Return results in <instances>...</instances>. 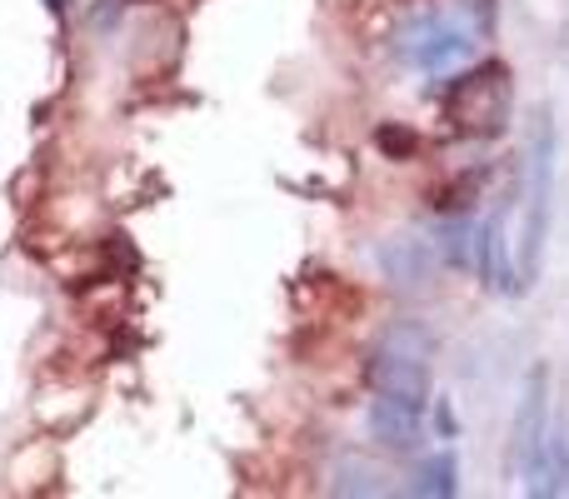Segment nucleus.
<instances>
[{
  "label": "nucleus",
  "mask_w": 569,
  "mask_h": 499,
  "mask_svg": "<svg viewBox=\"0 0 569 499\" xmlns=\"http://www.w3.org/2000/svg\"><path fill=\"white\" fill-rule=\"evenodd\" d=\"M430 365H435V335L420 320H395L385 325L380 345L370 360V380L380 395H400V400L430 405Z\"/></svg>",
  "instance_id": "f257e3e1"
},
{
  "label": "nucleus",
  "mask_w": 569,
  "mask_h": 499,
  "mask_svg": "<svg viewBox=\"0 0 569 499\" xmlns=\"http://www.w3.org/2000/svg\"><path fill=\"white\" fill-rule=\"evenodd\" d=\"M550 196H555V120L540 116L530 140V166H525V206H520V246H515V265H520V285L540 275L545 236H550Z\"/></svg>",
  "instance_id": "f03ea898"
},
{
  "label": "nucleus",
  "mask_w": 569,
  "mask_h": 499,
  "mask_svg": "<svg viewBox=\"0 0 569 499\" xmlns=\"http://www.w3.org/2000/svg\"><path fill=\"white\" fill-rule=\"evenodd\" d=\"M505 116H510V70L505 66H480L455 86L450 96V120L460 136H500Z\"/></svg>",
  "instance_id": "7ed1b4c3"
},
{
  "label": "nucleus",
  "mask_w": 569,
  "mask_h": 499,
  "mask_svg": "<svg viewBox=\"0 0 569 499\" xmlns=\"http://www.w3.org/2000/svg\"><path fill=\"white\" fill-rule=\"evenodd\" d=\"M400 56L410 60L415 70L445 76V70L465 66V60L475 56V30L455 16H420L400 30Z\"/></svg>",
  "instance_id": "20e7f679"
},
{
  "label": "nucleus",
  "mask_w": 569,
  "mask_h": 499,
  "mask_svg": "<svg viewBox=\"0 0 569 499\" xmlns=\"http://www.w3.org/2000/svg\"><path fill=\"white\" fill-rule=\"evenodd\" d=\"M545 440H550V375H545V365H535L520 395V415H515V470H520L525 490L540 475Z\"/></svg>",
  "instance_id": "39448f33"
},
{
  "label": "nucleus",
  "mask_w": 569,
  "mask_h": 499,
  "mask_svg": "<svg viewBox=\"0 0 569 499\" xmlns=\"http://www.w3.org/2000/svg\"><path fill=\"white\" fill-rule=\"evenodd\" d=\"M365 425H370V440L380 445V450H390V455H410V450H420V440H425V405L375 390Z\"/></svg>",
  "instance_id": "423d86ee"
},
{
  "label": "nucleus",
  "mask_w": 569,
  "mask_h": 499,
  "mask_svg": "<svg viewBox=\"0 0 569 499\" xmlns=\"http://www.w3.org/2000/svg\"><path fill=\"white\" fill-rule=\"evenodd\" d=\"M375 260H380V270L390 275L400 290H425V285L435 280V270H440V246H435L430 236H415V230H405V236L380 240Z\"/></svg>",
  "instance_id": "0eeeda50"
},
{
  "label": "nucleus",
  "mask_w": 569,
  "mask_h": 499,
  "mask_svg": "<svg viewBox=\"0 0 569 499\" xmlns=\"http://www.w3.org/2000/svg\"><path fill=\"white\" fill-rule=\"evenodd\" d=\"M475 270H480L485 290L495 295H520V265H515V250L505 240V220H485L475 226Z\"/></svg>",
  "instance_id": "6e6552de"
},
{
  "label": "nucleus",
  "mask_w": 569,
  "mask_h": 499,
  "mask_svg": "<svg viewBox=\"0 0 569 499\" xmlns=\"http://www.w3.org/2000/svg\"><path fill=\"white\" fill-rule=\"evenodd\" d=\"M410 495H425V499H450L460 495V470H455V455L440 450V455H425L410 475Z\"/></svg>",
  "instance_id": "1a4fd4ad"
},
{
  "label": "nucleus",
  "mask_w": 569,
  "mask_h": 499,
  "mask_svg": "<svg viewBox=\"0 0 569 499\" xmlns=\"http://www.w3.org/2000/svg\"><path fill=\"white\" fill-rule=\"evenodd\" d=\"M440 260H450V265H475V220L470 216H460V220H445V230H440Z\"/></svg>",
  "instance_id": "9d476101"
},
{
  "label": "nucleus",
  "mask_w": 569,
  "mask_h": 499,
  "mask_svg": "<svg viewBox=\"0 0 569 499\" xmlns=\"http://www.w3.org/2000/svg\"><path fill=\"white\" fill-rule=\"evenodd\" d=\"M335 490L340 495H380L385 485L365 460H340V470H335Z\"/></svg>",
  "instance_id": "9b49d317"
},
{
  "label": "nucleus",
  "mask_w": 569,
  "mask_h": 499,
  "mask_svg": "<svg viewBox=\"0 0 569 499\" xmlns=\"http://www.w3.org/2000/svg\"><path fill=\"white\" fill-rule=\"evenodd\" d=\"M46 6H50V10H56V16H66V0H46Z\"/></svg>",
  "instance_id": "f8f14e48"
}]
</instances>
